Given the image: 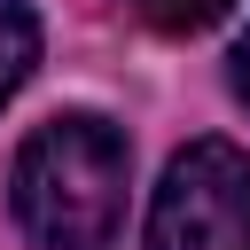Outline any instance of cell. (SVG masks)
<instances>
[{
  "instance_id": "6da1fadb",
  "label": "cell",
  "mask_w": 250,
  "mask_h": 250,
  "mask_svg": "<svg viewBox=\"0 0 250 250\" xmlns=\"http://www.w3.org/2000/svg\"><path fill=\"white\" fill-rule=\"evenodd\" d=\"M133 148L109 117H47L16 148V219L39 250H109L125 227Z\"/></svg>"
},
{
  "instance_id": "7a4b0ae2",
  "label": "cell",
  "mask_w": 250,
  "mask_h": 250,
  "mask_svg": "<svg viewBox=\"0 0 250 250\" xmlns=\"http://www.w3.org/2000/svg\"><path fill=\"white\" fill-rule=\"evenodd\" d=\"M148 250H250V156L234 141H195L164 164Z\"/></svg>"
},
{
  "instance_id": "3957f363",
  "label": "cell",
  "mask_w": 250,
  "mask_h": 250,
  "mask_svg": "<svg viewBox=\"0 0 250 250\" xmlns=\"http://www.w3.org/2000/svg\"><path fill=\"white\" fill-rule=\"evenodd\" d=\"M31 62H39V16L23 0H0V102L31 78Z\"/></svg>"
},
{
  "instance_id": "277c9868",
  "label": "cell",
  "mask_w": 250,
  "mask_h": 250,
  "mask_svg": "<svg viewBox=\"0 0 250 250\" xmlns=\"http://www.w3.org/2000/svg\"><path fill=\"white\" fill-rule=\"evenodd\" d=\"M234 0H133V16L141 23H156V31H203V23H219Z\"/></svg>"
},
{
  "instance_id": "5b68a950",
  "label": "cell",
  "mask_w": 250,
  "mask_h": 250,
  "mask_svg": "<svg viewBox=\"0 0 250 250\" xmlns=\"http://www.w3.org/2000/svg\"><path fill=\"white\" fill-rule=\"evenodd\" d=\"M234 94H242V102H250V31H242V39H234Z\"/></svg>"
}]
</instances>
